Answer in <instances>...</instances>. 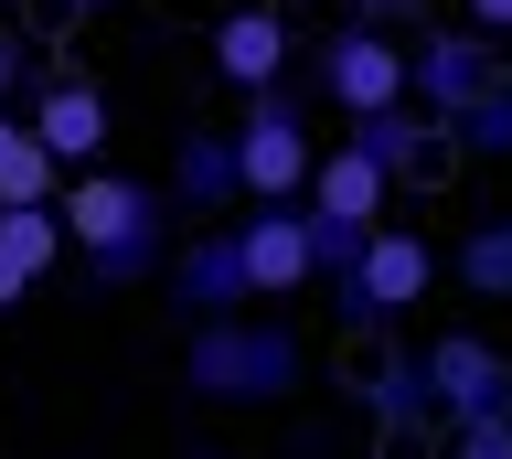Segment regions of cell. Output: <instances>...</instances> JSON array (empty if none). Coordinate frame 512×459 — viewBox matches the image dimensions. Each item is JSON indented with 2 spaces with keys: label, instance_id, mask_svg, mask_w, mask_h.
Returning a JSON list of instances; mask_svg holds the SVG:
<instances>
[{
  "label": "cell",
  "instance_id": "cell-1",
  "mask_svg": "<svg viewBox=\"0 0 512 459\" xmlns=\"http://www.w3.org/2000/svg\"><path fill=\"white\" fill-rule=\"evenodd\" d=\"M54 214H64V235H75V257H86L96 289H139V278H160V267H171V246H182V235H171V225H182V214H171V193H160V182H139V171H107V161L64 171Z\"/></svg>",
  "mask_w": 512,
  "mask_h": 459
},
{
  "label": "cell",
  "instance_id": "cell-2",
  "mask_svg": "<svg viewBox=\"0 0 512 459\" xmlns=\"http://www.w3.org/2000/svg\"><path fill=\"white\" fill-rule=\"evenodd\" d=\"M299 374H310V353L288 321H267V299L192 321L182 342V395H203V406H278V395H299Z\"/></svg>",
  "mask_w": 512,
  "mask_h": 459
},
{
  "label": "cell",
  "instance_id": "cell-3",
  "mask_svg": "<svg viewBox=\"0 0 512 459\" xmlns=\"http://www.w3.org/2000/svg\"><path fill=\"white\" fill-rule=\"evenodd\" d=\"M320 289H331L342 331H384V321H406V310H427V289H438V246H427L416 225H374L363 257H352L342 278H320Z\"/></svg>",
  "mask_w": 512,
  "mask_h": 459
},
{
  "label": "cell",
  "instance_id": "cell-4",
  "mask_svg": "<svg viewBox=\"0 0 512 459\" xmlns=\"http://www.w3.org/2000/svg\"><path fill=\"white\" fill-rule=\"evenodd\" d=\"M310 161H320L310 107L288 97V86H256L246 118H235V171H246V203H299V193H310Z\"/></svg>",
  "mask_w": 512,
  "mask_h": 459
},
{
  "label": "cell",
  "instance_id": "cell-5",
  "mask_svg": "<svg viewBox=\"0 0 512 459\" xmlns=\"http://www.w3.org/2000/svg\"><path fill=\"white\" fill-rule=\"evenodd\" d=\"M502 75H512L502 65V33H480V22H438V33L406 43V97L438 107V118H459L470 97H491Z\"/></svg>",
  "mask_w": 512,
  "mask_h": 459
},
{
  "label": "cell",
  "instance_id": "cell-6",
  "mask_svg": "<svg viewBox=\"0 0 512 459\" xmlns=\"http://www.w3.org/2000/svg\"><path fill=\"white\" fill-rule=\"evenodd\" d=\"M395 97H406V43L384 33V22H342V33L320 43V107L331 118H374Z\"/></svg>",
  "mask_w": 512,
  "mask_h": 459
},
{
  "label": "cell",
  "instance_id": "cell-7",
  "mask_svg": "<svg viewBox=\"0 0 512 459\" xmlns=\"http://www.w3.org/2000/svg\"><path fill=\"white\" fill-rule=\"evenodd\" d=\"M427 385H438V427L502 417L512 406V353L491 331H438V342H427Z\"/></svg>",
  "mask_w": 512,
  "mask_h": 459
},
{
  "label": "cell",
  "instance_id": "cell-8",
  "mask_svg": "<svg viewBox=\"0 0 512 459\" xmlns=\"http://www.w3.org/2000/svg\"><path fill=\"white\" fill-rule=\"evenodd\" d=\"M342 139H352V150H374V171H384V182H438V171L459 161L448 118H438V107H416V97L374 107V118H342Z\"/></svg>",
  "mask_w": 512,
  "mask_h": 459
},
{
  "label": "cell",
  "instance_id": "cell-9",
  "mask_svg": "<svg viewBox=\"0 0 512 459\" xmlns=\"http://www.w3.org/2000/svg\"><path fill=\"white\" fill-rule=\"evenodd\" d=\"M160 278H171V310H182V321H214V310H246V246H235V214H224V225H192L182 246H171V267H160Z\"/></svg>",
  "mask_w": 512,
  "mask_h": 459
},
{
  "label": "cell",
  "instance_id": "cell-10",
  "mask_svg": "<svg viewBox=\"0 0 512 459\" xmlns=\"http://www.w3.org/2000/svg\"><path fill=\"white\" fill-rule=\"evenodd\" d=\"M235 246H246V289L256 299L320 289V267H310V203H246V214H235Z\"/></svg>",
  "mask_w": 512,
  "mask_h": 459
},
{
  "label": "cell",
  "instance_id": "cell-11",
  "mask_svg": "<svg viewBox=\"0 0 512 459\" xmlns=\"http://www.w3.org/2000/svg\"><path fill=\"white\" fill-rule=\"evenodd\" d=\"M171 214H192V225H224L235 203H246V171H235V129H192L171 139Z\"/></svg>",
  "mask_w": 512,
  "mask_h": 459
},
{
  "label": "cell",
  "instance_id": "cell-12",
  "mask_svg": "<svg viewBox=\"0 0 512 459\" xmlns=\"http://www.w3.org/2000/svg\"><path fill=\"white\" fill-rule=\"evenodd\" d=\"M32 129H43V150H54L64 171H86V161H107V97H96L86 75H43L32 86Z\"/></svg>",
  "mask_w": 512,
  "mask_h": 459
},
{
  "label": "cell",
  "instance_id": "cell-13",
  "mask_svg": "<svg viewBox=\"0 0 512 459\" xmlns=\"http://www.w3.org/2000/svg\"><path fill=\"white\" fill-rule=\"evenodd\" d=\"M288 54H299V43H288V22L267 11V0H235V11L214 22V75L235 86V97L278 86V75H288Z\"/></svg>",
  "mask_w": 512,
  "mask_h": 459
},
{
  "label": "cell",
  "instance_id": "cell-14",
  "mask_svg": "<svg viewBox=\"0 0 512 459\" xmlns=\"http://www.w3.org/2000/svg\"><path fill=\"white\" fill-rule=\"evenodd\" d=\"M299 203H310V214H342V225H384L395 182L374 171V150H352V139H342V150H320V161H310V193H299Z\"/></svg>",
  "mask_w": 512,
  "mask_h": 459
},
{
  "label": "cell",
  "instance_id": "cell-15",
  "mask_svg": "<svg viewBox=\"0 0 512 459\" xmlns=\"http://www.w3.org/2000/svg\"><path fill=\"white\" fill-rule=\"evenodd\" d=\"M54 193H64V161L43 150L22 107H0V203H54Z\"/></svg>",
  "mask_w": 512,
  "mask_h": 459
},
{
  "label": "cell",
  "instance_id": "cell-16",
  "mask_svg": "<svg viewBox=\"0 0 512 459\" xmlns=\"http://www.w3.org/2000/svg\"><path fill=\"white\" fill-rule=\"evenodd\" d=\"M363 395H374V417L395 427V438H416V427H438V385H427V353H384Z\"/></svg>",
  "mask_w": 512,
  "mask_h": 459
},
{
  "label": "cell",
  "instance_id": "cell-17",
  "mask_svg": "<svg viewBox=\"0 0 512 459\" xmlns=\"http://www.w3.org/2000/svg\"><path fill=\"white\" fill-rule=\"evenodd\" d=\"M0 246H11L32 278H54V267L75 257V235H64V214H54V203H0Z\"/></svg>",
  "mask_w": 512,
  "mask_h": 459
},
{
  "label": "cell",
  "instance_id": "cell-18",
  "mask_svg": "<svg viewBox=\"0 0 512 459\" xmlns=\"http://www.w3.org/2000/svg\"><path fill=\"white\" fill-rule=\"evenodd\" d=\"M448 139H459V161H512V75L491 86V97L459 107V118H448Z\"/></svg>",
  "mask_w": 512,
  "mask_h": 459
},
{
  "label": "cell",
  "instance_id": "cell-19",
  "mask_svg": "<svg viewBox=\"0 0 512 459\" xmlns=\"http://www.w3.org/2000/svg\"><path fill=\"white\" fill-rule=\"evenodd\" d=\"M459 278H470L480 299H512V214H480V225L459 235Z\"/></svg>",
  "mask_w": 512,
  "mask_h": 459
},
{
  "label": "cell",
  "instance_id": "cell-20",
  "mask_svg": "<svg viewBox=\"0 0 512 459\" xmlns=\"http://www.w3.org/2000/svg\"><path fill=\"white\" fill-rule=\"evenodd\" d=\"M363 235H374V225H342V214H310V267H320V278H342V267L363 257Z\"/></svg>",
  "mask_w": 512,
  "mask_h": 459
},
{
  "label": "cell",
  "instance_id": "cell-21",
  "mask_svg": "<svg viewBox=\"0 0 512 459\" xmlns=\"http://www.w3.org/2000/svg\"><path fill=\"white\" fill-rule=\"evenodd\" d=\"M448 459H512V406L502 417H459L448 427Z\"/></svg>",
  "mask_w": 512,
  "mask_h": 459
},
{
  "label": "cell",
  "instance_id": "cell-22",
  "mask_svg": "<svg viewBox=\"0 0 512 459\" xmlns=\"http://www.w3.org/2000/svg\"><path fill=\"white\" fill-rule=\"evenodd\" d=\"M32 75H43V43H22V33H0V107L22 97Z\"/></svg>",
  "mask_w": 512,
  "mask_h": 459
},
{
  "label": "cell",
  "instance_id": "cell-23",
  "mask_svg": "<svg viewBox=\"0 0 512 459\" xmlns=\"http://www.w3.org/2000/svg\"><path fill=\"white\" fill-rule=\"evenodd\" d=\"M416 11H427V0H342V22H384V33H395V22H416Z\"/></svg>",
  "mask_w": 512,
  "mask_h": 459
},
{
  "label": "cell",
  "instance_id": "cell-24",
  "mask_svg": "<svg viewBox=\"0 0 512 459\" xmlns=\"http://www.w3.org/2000/svg\"><path fill=\"white\" fill-rule=\"evenodd\" d=\"M32 289H43V278H32V267H22V257H11V246H0V310H22V299H32Z\"/></svg>",
  "mask_w": 512,
  "mask_h": 459
},
{
  "label": "cell",
  "instance_id": "cell-25",
  "mask_svg": "<svg viewBox=\"0 0 512 459\" xmlns=\"http://www.w3.org/2000/svg\"><path fill=\"white\" fill-rule=\"evenodd\" d=\"M459 22H480V33H502V43H512V0H459Z\"/></svg>",
  "mask_w": 512,
  "mask_h": 459
},
{
  "label": "cell",
  "instance_id": "cell-26",
  "mask_svg": "<svg viewBox=\"0 0 512 459\" xmlns=\"http://www.w3.org/2000/svg\"><path fill=\"white\" fill-rule=\"evenodd\" d=\"M54 11L64 22H96V11H118V0H54Z\"/></svg>",
  "mask_w": 512,
  "mask_h": 459
}]
</instances>
